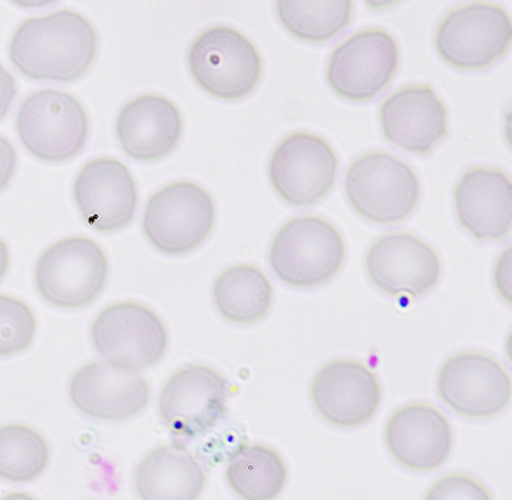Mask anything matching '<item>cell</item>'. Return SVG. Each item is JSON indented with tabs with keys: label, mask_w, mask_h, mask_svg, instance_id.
I'll return each mask as SVG.
<instances>
[{
	"label": "cell",
	"mask_w": 512,
	"mask_h": 500,
	"mask_svg": "<svg viewBox=\"0 0 512 500\" xmlns=\"http://www.w3.org/2000/svg\"><path fill=\"white\" fill-rule=\"evenodd\" d=\"M10 267V251L3 239H0V280L4 278Z\"/></svg>",
	"instance_id": "obj_31"
},
{
	"label": "cell",
	"mask_w": 512,
	"mask_h": 500,
	"mask_svg": "<svg viewBox=\"0 0 512 500\" xmlns=\"http://www.w3.org/2000/svg\"><path fill=\"white\" fill-rule=\"evenodd\" d=\"M344 191L356 214L375 224L403 222L420 198L418 175L386 151H370L348 166Z\"/></svg>",
	"instance_id": "obj_3"
},
{
	"label": "cell",
	"mask_w": 512,
	"mask_h": 500,
	"mask_svg": "<svg viewBox=\"0 0 512 500\" xmlns=\"http://www.w3.org/2000/svg\"><path fill=\"white\" fill-rule=\"evenodd\" d=\"M34 312L22 300L0 295V358L19 354L34 342Z\"/></svg>",
	"instance_id": "obj_27"
},
{
	"label": "cell",
	"mask_w": 512,
	"mask_h": 500,
	"mask_svg": "<svg viewBox=\"0 0 512 500\" xmlns=\"http://www.w3.org/2000/svg\"><path fill=\"white\" fill-rule=\"evenodd\" d=\"M346 244L340 232L315 215L288 220L272 239L270 264L283 283L312 288L330 282L343 267Z\"/></svg>",
	"instance_id": "obj_2"
},
{
	"label": "cell",
	"mask_w": 512,
	"mask_h": 500,
	"mask_svg": "<svg viewBox=\"0 0 512 500\" xmlns=\"http://www.w3.org/2000/svg\"><path fill=\"white\" fill-rule=\"evenodd\" d=\"M187 62L196 84L224 102L246 98L262 78L258 48L230 26L208 27L200 32L188 50Z\"/></svg>",
	"instance_id": "obj_4"
},
{
	"label": "cell",
	"mask_w": 512,
	"mask_h": 500,
	"mask_svg": "<svg viewBox=\"0 0 512 500\" xmlns=\"http://www.w3.org/2000/svg\"><path fill=\"white\" fill-rule=\"evenodd\" d=\"M276 15L284 30L294 38L310 43H326L350 26L354 3L339 2H291L275 3Z\"/></svg>",
	"instance_id": "obj_25"
},
{
	"label": "cell",
	"mask_w": 512,
	"mask_h": 500,
	"mask_svg": "<svg viewBox=\"0 0 512 500\" xmlns=\"http://www.w3.org/2000/svg\"><path fill=\"white\" fill-rule=\"evenodd\" d=\"M108 260L95 240L60 239L43 251L35 266V286L47 303L66 310L90 306L106 287Z\"/></svg>",
	"instance_id": "obj_6"
},
{
	"label": "cell",
	"mask_w": 512,
	"mask_h": 500,
	"mask_svg": "<svg viewBox=\"0 0 512 500\" xmlns=\"http://www.w3.org/2000/svg\"><path fill=\"white\" fill-rule=\"evenodd\" d=\"M68 391L82 414L106 422L134 418L150 400V384L143 375L107 362L80 367L72 375Z\"/></svg>",
	"instance_id": "obj_17"
},
{
	"label": "cell",
	"mask_w": 512,
	"mask_h": 500,
	"mask_svg": "<svg viewBox=\"0 0 512 500\" xmlns=\"http://www.w3.org/2000/svg\"><path fill=\"white\" fill-rule=\"evenodd\" d=\"M50 462V446L40 432L24 424L0 427V478L30 483Z\"/></svg>",
	"instance_id": "obj_26"
},
{
	"label": "cell",
	"mask_w": 512,
	"mask_h": 500,
	"mask_svg": "<svg viewBox=\"0 0 512 500\" xmlns=\"http://www.w3.org/2000/svg\"><path fill=\"white\" fill-rule=\"evenodd\" d=\"M368 278L390 296L420 298L434 290L442 264L434 248L410 232H388L374 240L364 260Z\"/></svg>",
	"instance_id": "obj_13"
},
{
	"label": "cell",
	"mask_w": 512,
	"mask_h": 500,
	"mask_svg": "<svg viewBox=\"0 0 512 500\" xmlns=\"http://www.w3.org/2000/svg\"><path fill=\"white\" fill-rule=\"evenodd\" d=\"M490 492L470 476L452 474L440 479L426 499H491Z\"/></svg>",
	"instance_id": "obj_28"
},
{
	"label": "cell",
	"mask_w": 512,
	"mask_h": 500,
	"mask_svg": "<svg viewBox=\"0 0 512 500\" xmlns=\"http://www.w3.org/2000/svg\"><path fill=\"white\" fill-rule=\"evenodd\" d=\"M215 212L214 199L199 184H167L148 199L144 235L163 254H188L211 235Z\"/></svg>",
	"instance_id": "obj_8"
},
{
	"label": "cell",
	"mask_w": 512,
	"mask_h": 500,
	"mask_svg": "<svg viewBox=\"0 0 512 500\" xmlns=\"http://www.w3.org/2000/svg\"><path fill=\"white\" fill-rule=\"evenodd\" d=\"M386 444L392 458L411 471H434L443 466L452 448L451 424L427 403L407 404L388 419Z\"/></svg>",
	"instance_id": "obj_20"
},
{
	"label": "cell",
	"mask_w": 512,
	"mask_h": 500,
	"mask_svg": "<svg viewBox=\"0 0 512 500\" xmlns=\"http://www.w3.org/2000/svg\"><path fill=\"white\" fill-rule=\"evenodd\" d=\"M228 486L239 498L271 500L287 482V467L282 456L263 444L240 448L228 463Z\"/></svg>",
	"instance_id": "obj_24"
},
{
	"label": "cell",
	"mask_w": 512,
	"mask_h": 500,
	"mask_svg": "<svg viewBox=\"0 0 512 500\" xmlns=\"http://www.w3.org/2000/svg\"><path fill=\"white\" fill-rule=\"evenodd\" d=\"M122 150L138 162H154L171 154L183 134L179 108L164 96L146 94L130 100L116 118Z\"/></svg>",
	"instance_id": "obj_21"
},
{
	"label": "cell",
	"mask_w": 512,
	"mask_h": 500,
	"mask_svg": "<svg viewBox=\"0 0 512 500\" xmlns=\"http://www.w3.org/2000/svg\"><path fill=\"white\" fill-rule=\"evenodd\" d=\"M91 339L104 362L136 371L154 366L168 347L162 320L150 308L135 302L103 308L92 323Z\"/></svg>",
	"instance_id": "obj_11"
},
{
	"label": "cell",
	"mask_w": 512,
	"mask_h": 500,
	"mask_svg": "<svg viewBox=\"0 0 512 500\" xmlns=\"http://www.w3.org/2000/svg\"><path fill=\"white\" fill-rule=\"evenodd\" d=\"M18 164V155L10 140L0 135V191L8 186Z\"/></svg>",
	"instance_id": "obj_29"
},
{
	"label": "cell",
	"mask_w": 512,
	"mask_h": 500,
	"mask_svg": "<svg viewBox=\"0 0 512 500\" xmlns=\"http://www.w3.org/2000/svg\"><path fill=\"white\" fill-rule=\"evenodd\" d=\"M228 382L212 367L190 364L176 371L159 396V414L174 435L195 438L227 412Z\"/></svg>",
	"instance_id": "obj_14"
},
{
	"label": "cell",
	"mask_w": 512,
	"mask_h": 500,
	"mask_svg": "<svg viewBox=\"0 0 512 500\" xmlns=\"http://www.w3.org/2000/svg\"><path fill=\"white\" fill-rule=\"evenodd\" d=\"M338 155L322 136L292 132L279 142L268 176L279 198L294 207H310L330 194L338 176Z\"/></svg>",
	"instance_id": "obj_9"
},
{
	"label": "cell",
	"mask_w": 512,
	"mask_h": 500,
	"mask_svg": "<svg viewBox=\"0 0 512 500\" xmlns=\"http://www.w3.org/2000/svg\"><path fill=\"white\" fill-rule=\"evenodd\" d=\"M135 488L144 500H194L206 475L183 444L170 443L148 452L135 470Z\"/></svg>",
	"instance_id": "obj_22"
},
{
	"label": "cell",
	"mask_w": 512,
	"mask_h": 500,
	"mask_svg": "<svg viewBox=\"0 0 512 500\" xmlns=\"http://www.w3.org/2000/svg\"><path fill=\"white\" fill-rule=\"evenodd\" d=\"M388 143L414 155H428L448 134L446 106L430 84L399 88L380 106Z\"/></svg>",
	"instance_id": "obj_18"
},
{
	"label": "cell",
	"mask_w": 512,
	"mask_h": 500,
	"mask_svg": "<svg viewBox=\"0 0 512 500\" xmlns=\"http://www.w3.org/2000/svg\"><path fill=\"white\" fill-rule=\"evenodd\" d=\"M454 207L460 226L472 238L498 242L511 231V180L499 168H468L456 184Z\"/></svg>",
	"instance_id": "obj_19"
},
{
	"label": "cell",
	"mask_w": 512,
	"mask_h": 500,
	"mask_svg": "<svg viewBox=\"0 0 512 500\" xmlns=\"http://www.w3.org/2000/svg\"><path fill=\"white\" fill-rule=\"evenodd\" d=\"M511 39L510 15L502 6L470 2L444 16L436 28L435 48L456 70L482 71L507 54Z\"/></svg>",
	"instance_id": "obj_5"
},
{
	"label": "cell",
	"mask_w": 512,
	"mask_h": 500,
	"mask_svg": "<svg viewBox=\"0 0 512 500\" xmlns=\"http://www.w3.org/2000/svg\"><path fill=\"white\" fill-rule=\"evenodd\" d=\"M138 196L131 171L114 158L90 160L74 183V200L80 215L99 232L127 227L134 219Z\"/></svg>",
	"instance_id": "obj_16"
},
{
	"label": "cell",
	"mask_w": 512,
	"mask_h": 500,
	"mask_svg": "<svg viewBox=\"0 0 512 500\" xmlns=\"http://www.w3.org/2000/svg\"><path fill=\"white\" fill-rule=\"evenodd\" d=\"M440 399L468 419H491L511 400V379L491 355L464 351L450 356L438 375Z\"/></svg>",
	"instance_id": "obj_12"
},
{
	"label": "cell",
	"mask_w": 512,
	"mask_h": 500,
	"mask_svg": "<svg viewBox=\"0 0 512 500\" xmlns=\"http://www.w3.org/2000/svg\"><path fill=\"white\" fill-rule=\"evenodd\" d=\"M216 310L235 324H254L268 314L274 288L260 268L252 264L228 267L212 286Z\"/></svg>",
	"instance_id": "obj_23"
},
{
	"label": "cell",
	"mask_w": 512,
	"mask_h": 500,
	"mask_svg": "<svg viewBox=\"0 0 512 500\" xmlns=\"http://www.w3.org/2000/svg\"><path fill=\"white\" fill-rule=\"evenodd\" d=\"M16 91H18V88H16L14 76L0 64V120L6 118L8 111H10Z\"/></svg>",
	"instance_id": "obj_30"
},
{
	"label": "cell",
	"mask_w": 512,
	"mask_h": 500,
	"mask_svg": "<svg viewBox=\"0 0 512 500\" xmlns=\"http://www.w3.org/2000/svg\"><path fill=\"white\" fill-rule=\"evenodd\" d=\"M311 399L326 422L335 427L354 428L374 418L382 402V387L366 364L338 359L316 372Z\"/></svg>",
	"instance_id": "obj_15"
},
{
	"label": "cell",
	"mask_w": 512,
	"mask_h": 500,
	"mask_svg": "<svg viewBox=\"0 0 512 500\" xmlns=\"http://www.w3.org/2000/svg\"><path fill=\"white\" fill-rule=\"evenodd\" d=\"M98 54V34L86 16L60 10L24 20L10 44V58L26 78L70 83L82 78Z\"/></svg>",
	"instance_id": "obj_1"
},
{
	"label": "cell",
	"mask_w": 512,
	"mask_h": 500,
	"mask_svg": "<svg viewBox=\"0 0 512 500\" xmlns=\"http://www.w3.org/2000/svg\"><path fill=\"white\" fill-rule=\"evenodd\" d=\"M399 67L394 36L380 28H366L338 44L328 59V86L350 102L375 99L391 83Z\"/></svg>",
	"instance_id": "obj_10"
},
{
	"label": "cell",
	"mask_w": 512,
	"mask_h": 500,
	"mask_svg": "<svg viewBox=\"0 0 512 500\" xmlns=\"http://www.w3.org/2000/svg\"><path fill=\"white\" fill-rule=\"evenodd\" d=\"M88 116L82 103L68 92L39 90L20 104L16 131L24 148L36 159L62 163L86 146Z\"/></svg>",
	"instance_id": "obj_7"
}]
</instances>
